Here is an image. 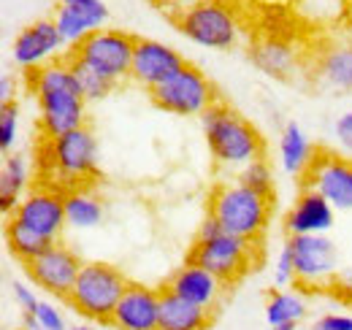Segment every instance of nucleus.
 I'll return each mask as SVG.
<instances>
[{
  "label": "nucleus",
  "instance_id": "24",
  "mask_svg": "<svg viewBox=\"0 0 352 330\" xmlns=\"http://www.w3.org/2000/svg\"><path fill=\"white\" fill-rule=\"evenodd\" d=\"M65 219L68 228L76 230H92L103 222V204L98 195H92L89 190H68L65 192Z\"/></svg>",
  "mask_w": 352,
  "mask_h": 330
},
{
  "label": "nucleus",
  "instance_id": "5",
  "mask_svg": "<svg viewBox=\"0 0 352 330\" xmlns=\"http://www.w3.org/2000/svg\"><path fill=\"white\" fill-rule=\"evenodd\" d=\"M128 285L131 282L120 268H114L111 263H98L95 260V263L82 265V271L76 276V285H74L71 295L65 300L82 317H87L92 322H100V325H109Z\"/></svg>",
  "mask_w": 352,
  "mask_h": 330
},
{
  "label": "nucleus",
  "instance_id": "8",
  "mask_svg": "<svg viewBox=\"0 0 352 330\" xmlns=\"http://www.w3.org/2000/svg\"><path fill=\"white\" fill-rule=\"evenodd\" d=\"M149 100L160 111H168L176 117H201L209 106L217 103V95H214L212 82L204 76V71L187 63L166 84L155 87L149 92Z\"/></svg>",
  "mask_w": 352,
  "mask_h": 330
},
{
  "label": "nucleus",
  "instance_id": "30",
  "mask_svg": "<svg viewBox=\"0 0 352 330\" xmlns=\"http://www.w3.org/2000/svg\"><path fill=\"white\" fill-rule=\"evenodd\" d=\"M16 135H19V106L8 103V106L0 109V149H3V157L14 149Z\"/></svg>",
  "mask_w": 352,
  "mask_h": 330
},
{
  "label": "nucleus",
  "instance_id": "38",
  "mask_svg": "<svg viewBox=\"0 0 352 330\" xmlns=\"http://www.w3.org/2000/svg\"><path fill=\"white\" fill-rule=\"evenodd\" d=\"M271 330H298V325L296 322H285V325H274Z\"/></svg>",
  "mask_w": 352,
  "mask_h": 330
},
{
  "label": "nucleus",
  "instance_id": "18",
  "mask_svg": "<svg viewBox=\"0 0 352 330\" xmlns=\"http://www.w3.org/2000/svg\"><path fill=\"white\" fill-rule=\"evenodd\" d=\"M333 219H336V208L317 190L304 187L285 217V230L287 236H325L333 228Z\"/></svg>",
  "mask_w": 352,
  "mask_h": 330
},
{
  "label": "nucleus",
  "instance_id": "7",
  "mask_svg": "<svg viewBox=\"0 0 352 330\" xmlns=\"http://www.w3.org/2000/svg\"><path fill=\"white\" fill-rule=\"evenodd\" d=\"M135 41L138 38H133L131 33H125V30L100 28V30L89 33L85 41L76 43L68 52V57H74L76 63L87 65L89 71L100 74L111 84H120L125 79H131Z\"/></svg>",
  "mask_w": 352,
  "mask_h": 330
},
{
  "label": "nucleus",
  "instance_id": "29",
  "mask_svg": "<svg viewBox=\"0 0 352 330\" xmlns=\"http://www.w3.org/2000/svg\"><path fill=\"white\" fill-rule=\"evenodd\" d=\"M25 328L28 330H68L63 311L49 303V300H38L33 314H25Z\"/></svg>",
  "mask_w": 352,
  "mask_h": 330
},
{
  "label": "nucleus",
  "instance_id": "39",
  "mask_svg": "<svg viewBox=\"0 0 352 330\" xmlns=\"http://www.w3.org/2000/svg\"><path fill=\"white\" fill-rule=\"evenodd\" d=\"M68 330H92L89 325H74V328H68Z\"/></svg>",
  "mask_w": 352,
  "mask_h": 330
},
{
  "label": "nucleus",
  "instance_id": "23",
  "mask_svg": "<svg viewBox=\"0 0 352 330\" xmlns=\"http://www.w3.org/2000/svg\"><path fill=\"white\" fill-rule=\"evenodd\" d=\"M212 325V311L192 306L182 298L163 289L160 300V328L157 330H209Z\"/></svg>",
  "mask_w": 352,
  "mask_h": 330
},
{
  "label": "nucleus",
  "instance_id": "1",
  "mask_svg": "<svg viewBox=\"0 0 352 330\" xmlns=\"http://www.w3.org/2000/svg\"><path fill=\"white\" fill-rule=\"evenodd\" d=\"M30 92L38 103V124L46 138H57L85 124L87 98L65 57L28 74Z\"/></svg>",
  "mask_w": 352,
  "mask_h": 330
},
{
  "label": "nucleus",
  "instance_id": "10",
  "mask_svg": "<svg viewBox=\"0 0 352 330\" xmlns=\"http://www.w3.org/2000/svg\"><path fill=\"white\" fill-rule=\"evenodd\" d=\"M298 287H328L339 276V252L328 236H287Z\"/></svg>",
  "mask_w": 352,
  "mask_h": 330
},
{
  "label": "nucleus",
  "instance_id": "2",
  "mask_svg": "<svg viewBox=\"0 0 352 330\" xmlns=\"http://www.w3.org/2000/svg\"><path fill=\"white\" fill-rule=\"evenodd\" d=\"M201 127L212 157L222 168H244L247 163L263 157L261 133L222 100L201 114Z\"/></svg>",
  "mask_w": 352,
  "mask_h": 330
},
{
  "label": "nucleus",
  "instance_id": "4",
  "mask_svg": "<svg viewBox=\"0 0 352 330\" xmlns=\"http://www.w3.org/2000/svg\"><path fill=\"white\" fill-rule=\"evenodd\" d=\"M271 204L274 198H265L241 182H222L209 195V217L220 222L225 233L261 241L271 222Z\"/></svg>",
  "mask_w": 352,
  "mask_h": 330
},
{
  "label": "nucleus",
  "instance_id": "32",
  "mask_svg": "<svg viewBox=\"0 0 352 330\" xmlns=\"http://www.w3.org/2000/svg\"><path fill=\"white\" fill-rule=\"evenodd\" d=\"M274 285L276 289H287L296 285V263H293V254H290V247L279 249V257L274 263Z\"/></svg>",
  "mask_w": 352,
  "mask_h": 330
},
{
  "label": "nucleus",
  "instance_id": "36",
  "mask_svg": "<svg viewBox=\"0 0 352 330\" xmlns=\"http://www.w3.org/2000/svg\"><path fill=\"white\" fill-rule=\"evenodd\" d=\"M0 100H3V106L14 103V82H11V74H3V76H0Z\"/></svg>",
  "mask_w": 352,
  "mask_h": 330
},
{
  "label": "nucleus",
  "instance_id": "12",
  "mask_svg": "<svg viewBox=\"0 0 352 330\" xmlns=\"http://www.w3.org/2000/svg\"><path fill=\"white\" fill-rule=\"evenodd\" d=\"M82 265L85 263L79 260V254L74 249L57 241V244L46 249L41 257L28 263L25 268H28V276L36 287L46 289L49 295H57V298L65 300L71 295L74 285H76V276H79Z\"/></svg>",
  "mask_w": 352,
  "mask_h": 330
},
{
  "label": "nucleus",
  "instance_id": "27",
  "mask_svg": "<svg viewBox=\"0 0 352 330\" xmlns=\"http://www.w3.org/2000/svg\"><path fill=\"white\" fill-rule=\"evenodd\" d=\"M65 60H68V65H71V71H74L76 82H79V87H82V92H85L87 103H89V100H103L106 95H111V92L117 89V84H111L109 79H103L100 74L89 71L87 65L76 63L74 57H68V54H65Z\"/></svg>",
  "mask_w": 352,
  "mask_h": 330
},
{
  "label": "nucleus",
  "instance_id": "21",
  "mask_svg": "<svg viewBox=\"0 0 352 330\" xmlns=\"http://www.w3.org/2000/svg\"><path fill=\"white\" fill-rule=\"evenodd\" d=\"M314 146L309 141V135L304 133V127L298 122H287L282 135H279V163L282 170L290 176H301L309 170V165L314 160Z\"/></svg>",
  "mask_w": 352,
  "mask_h": 330
},
{
  "label": "nucleus",
  "instance_id": "11",
  "mask_svg": "<svg viewBox=\"0 0 352 330\" xmlns=\"http://www.w3.org/2000/svg\"><path fill=\"white\" fill-rule=\"evenodd\" d=\"M19 225H25L28 230L44 236L46 241L57 244L63 230L68 228V219H65V192L57 190V187H30L28 195L19 201L16 211L8 217Z\"/></svg>",
  "mask_w": 352,
  "mask_h": 330
},
{
  "label": "nucleus",
  "instance_id": "3",
  "mask_svg": "<svg viewBox=\"0 0 352 330\" xmlns=\"http://www.w3.org/2000/svg\"><path fill=\"white\" fill-rule=\"evenodd\" d=\"M255 249L258 241L239 239L233 233H225L214 217H206L198 228V236L187 254V263H195L206 271H212L225 285H236L244 279L255 265Z\"/></svg>",
  "mask_w": 352,
  "mask_h": 330
},
{
  "label": "nucleus",
  "instance_id": "35",
  "mask_svg": "<svg viewBox=\"0 0 352 330\" xmlns=\"http://www.w3.org/2000/svg\"><path fill=\"white\" fill-rule=\"evenodd\" d=\"M333 133H336V141L342 144V149H347L352 155V111L342 114L336 124H333Z\"/></svg>",
  "mask_w": 352,
  "mask_h": 330
},
{
  "label": "nucleus",
  "instance_id": "19",
  "mask_svg": "<svg viewBox=\"0 0 352 330\" xmlns=\"http://www.w3.org/2000/svg\"><path fill=\"white\" fill-rule=\"evenodd\" d=\"M250 60L258 71L271 79H290L298 68V52L290 41L282 38H261L250 46Z\"/></svg>",
  "mask_w": 352,
  "mask_h": 330
},
{
  "label": "nucleus",
  "instance_id": "33",
  "mask_svg": "<svg viewBox=\"0 0 352 330\" xmlns=\"http://www.w3.org/2000/svg\"><path fill=\"white\" fill-rule=\"evenodd\" d=\"M11 295H14V303L22 309V314H33V311H36L38 298H36V292L28 287V285H22V282H11Z\"/></svg>",
  "mask_w": 352,
  "mask_h": 330
},
{
  "label": "nucleus",
  "instance_id": "28",
  "mask_svg": "<svg viewBox=\"0 0 352 330\" xmlns=\"http://www.w3.org/2000/svg\"><path fill=\"white\" fill-rule=\"evenodd\" d=\"M236 182H241L244 187L261 192L265 198H274V170H271L265 157H258V160L247 163L244 168H239V179Z\"/></svg>",
  "mask_w": 352,
  "mask_h": 330
},
{
  "label": "nucleus",
  "instance_id": "17",
  "mask_svg": "<svg viewBox=\"0 0 352 330\" xmlns=\"http://www.w3.org/2000/svg\"><path fill=\"white\" fill-rule=\"evenodd\" d=\"M163 289L176 295V298H182V300H187V303H192V306L214 311L222 300L225 282H220L212 271H206V268H201L195 263H184L182 268H176L171 274V279L166 282Z\"/></svg>",
  "mask_w": 352,
  "mask_h": 330
},
{
  "label": "nucleus",
  "instance_id": "13",
  "mask_svg": "<svg viewBox=\"0 0 352 330\" xmlns=\"http://www.w3.org/2000/svg\"><path fill=\"white\" fill-rule=\"evenodd\" d=\"M304 184L309 190H317L328 204L339 211L352 208V163L333 155V152H317L314 160L304 173Z\"/></svg>",
  "mask_w": 352,
  "mask_h": 330
},
{
  "label": "nucleus",
  "instance_id": "20",
  "mask_svg": "<svg viewBox=\"0 0 352 330\" xmlns=\"http://www.w3.org/2000/svg\"><path fill=\"white\" fill-rule=\"evenodd\" d=\"M317 82L336 92H352V41L331 43L314 65Z\"/></svg>",
  "mask_w": 352,
  "mask_h": 330
},
{
  "label": "nucleus",
  "instance_id": "6",
  "mask_svg": "<svg viewBox=\"0 0 352 330\" xmlns=\"http://www.w3.org/2000/svg\"><path fill=\"white\" fill-rule=\"evenodd\" d=\"M44 165L52 173V184L57 187V179L68 190L85 187L98 173V141L87 124L63 133L57 138H46L44 144ZM49 184V187H52ZM65 190V192H68Z\"/></svg>",
  "mask_w": 352,
  "mask_h": 330
},
{
  "label": "nucleus",
  "instance_id": "37",
  "mask_svg": "<svg viewBox=\"0 0 352 330\" xmlns=\"http://www.w3.org/2000/svg\"><path fill=\"white\" fill-rule=\"evenodd\" d=\"M333 285L342 289V295H350L352 298V265L350 268H344V271L336 276V282H333Z\"/></svg>",
  "mask_w": 352,
  "mask_h": 330
},
{
  "label": "nucleus",
  "instance_id": "25",
  "mask_svg": "<svg viewBox=\"0 0 352 330\" xmlns=\"http://www.w3.org/2000/svg\"><path fill=\"white\" fill-rule=\"evenodd\" d=\"M307 317V300L296 289H274L265 300V322L268 328L285 325V322H301Z\"/></svg>",
  "mask_w": 352,
  "mask_h": 330
},
{
  "label": "nucleus",
  "instance_id": "15",
  "mask_svg": "<svg viewBox=\"0 0 352 330\" xmlns=\"http://www.w3.org/2000/svg\"><path fill=\"white\" fill-rule=\"evenodd\" d=\"M184 65H187L184 57L168 43L155 41V38H138L133 52L131 79L152 92L155 87L166 84L174 74H179Z\"/></svg>",
  "mask_w": 352,
  "mask_h": 330
},
{
  "label": "nucleus",
  "instance_id": "14",
  "mask_svg": "<svg viewBox=\"0 0 352 330\" xmlns=\"http://www.w3.org/2000/svg\"><path fill=\"white\" fill-rule=\"evenodd\" d=\"M63 49H65V41L54 19H38L16 33V38L11 43V60L22 71H38L49 63H54V57L57 60L65 57L60 54Z\"/></svg>",
  "mask_w": 352,
  "mask_h": 330
},
{
  "label": "nucleus",
  "instance_id": "16",
  "mask_svg": "<svg viewBox=\"0 0 352 330\" xmlns=\"http://www.w3.org/2000/svg\"><path fill=\"white\" fill-rule=\"evenodd\" d=\"M160 300H163L160 289L131 282L128 289L122 292L109 325L117 330H157L160 328Z\"/></svg>",
  "mask_w": 352,
  "mask_h": 330
},
{
  "label": "nucleus",
  "instance_id": "31",
  "mask_svg": "<svg viewBox=\"0 0 352 330\" xmlns=\"http://www.w3.org/2000/svg\"><path fill=\"white\" fill-rule=\"evenodd\" d=\"M57 6H68L76 14L87 16L98 30L109 22V6H106V0H57Z\"/></svg>",
  "mask_w": 352,
  "mask_h": 330
},
{
  "label": "nucleus",
  "instance_id": "9",
  "mask_svg": "<svg viewBox=\"0 0 352 330\" xmlns=\"http://www.w3.org/2000/svg\"><path fill=\"white\" fill-rule=\"evenodd\" d=\"M176 28L184 38H190L204 49H217V52L233 49L241 36L236 16L220 3H198L187 8L176 19Z\"/></svg>",
  "mask_w": 352,
  "mask_h": 330
},
{
  "label": "nucleus",
  "instance_id": "34",
  "mask_svg": "<svg viewBox=\"0 0 352 330\" xmlns=\"http://www.w3.org/2000/svg\"><path fill=\"white\" fill-rule=\"evenodd\" d=\"M311 330H352V317L350 314H322Z\"/></svg>",
  "mask_w": 352,
  "mask_h": 330
},
{
  "label": "nucleus",
  "instance_id": "26",
  "mask_svg": "<svg viewBox=\"0 0 352 330\" xmlns=\"http://www.w3.org/2000/svg\"><path fill=\"white\" fill-rule=\"evenodd\" d=\"M6 241H8V252H11L22 265L33 263L36 257H41L46 249L52 247V241H46L44 236L28 230L25 225H19V222H14V219H8V225H6Z\"/></svg>",
  "mask_w": 352,
  "mask_h": 330
},
{
  "label": "nucleus",
  "instance_id": "22",
  "mask_svg": "<svg viewBox=\"0 0 352 330\" xmlns=\"http://www.w3.org/2000/svg\"><path fill=\"white\" fill-rule=\"evenodd\" d=\"M30 190V163L22 155H6L0 168V208L6 217H11L19 201Z\"/></svg>",
  "mask_w": 352,
  "mask_h": 330
}]
</instances>
